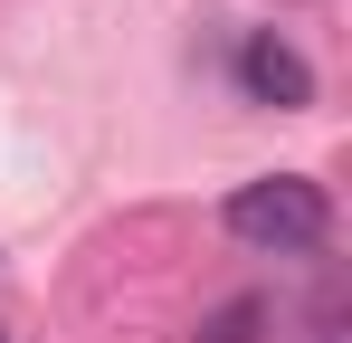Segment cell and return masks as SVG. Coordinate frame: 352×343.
Returning <instances> with one entry per match:
<instances>
[{
    "instance_id": "3957f363",
    "label": "cell",
    "mask_w": 352,
    "mask_h": 343,
    "mask_svg": "<svg viewBox=\"0 0 352 343\" xmlns=\"http://www.w3.org/2000/svg\"><path fill=\"white\" fill-rule=\"evenodd\" d=\"M267 334V295H229L210 324H200V343H257Z\"/></svg>"
},
{
    "instance_id": "277c9868",
    "label": "cell",
    "mask_w": 352,
    "mask_h": 343,
    "mask_svg": "<svg viewBox=\"0 0 352 343\" xmlns=\"http://www.w3.org/2000/svg\"><path fill=\"white\" fill-rule=\"evenodd\" d=\"M0 343H10V334H0Z\"/></svg>"
},
{
    "instance_id": "6da1fadb",
    "label": "cell",
    "mask_w": 352,
    "mask_h": 343,
    "mask_svg": "<svg viewBox=\"0 0 352 343\" xmlns=\"http://www.w3.org/2000/svg\"><path fill=\"white\" fill-rule=\"evenodd\" d=\"M229 238L267 248V258H314V248L333 238V200H324V181H305V172L238 181L229 191Z\"/></svg>"
},
{
    "instance_id": "7a4b0ae2",
    "label": "cell",
    "mask_w": 352,
    "mask_h": 343,
    "mask_svg": "<svg viewBox=\"0 0 352 343\" xmlns=\"http://www.w3.org/2000/svg\"><path fill=\"white\" fill-rule=\"evenodd\" d=\"M238 86H248V105H276V114L314 105V67H305L276 29H248V39H238Z\"/></svg>"
}]
</instances>
